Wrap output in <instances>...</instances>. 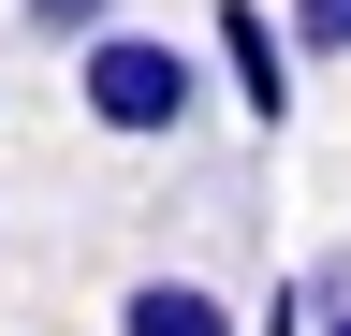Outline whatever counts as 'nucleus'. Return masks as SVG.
Listing matches in <instances>:
<instances>
[{
    "mask_svg": "<svg viewBox=\"0 0 351 336\" xmlns=\"http://www.w3.org/2000/svg\"><path fill=\"white\" fill-rule=\"evenodd\" d=\"M15 15H29V29H73V44H103V29H117L103 0H15Z\"/></svg>",
    "mask_w": 351,
    "mask_h": 336,
    "instance_id": "obj_5",
    "label": "nucleus"
},
{
    "mask_svg": "<svg viewBox=\"0 0 351 336\" xmlns=\"http://www.w3.org/2000/svg\"><path fill=\"white\" fill-rule=\"evenodd\" d=\"M117 336H263V322H234L205 278H147V292L117 307Z\"/></svg>",
    "mask_w": 351,
    "mask_h": 336,
    "instance_id": "obj_3",
    "label": "nucleus"
},
{
    "mask_svg": "<svg viewBox=\"0 0 351 336\" xmlns=\"http://www.w3.org/2000/svg\"><path fill=\"white\" fill-rule=\"evenodd\" d=\"M322 336H351V307H337V322H322Z\"/></svg>",
    "mask_w": 351,
    "mask_h": 336,
    "instance_id": "obj_7",
    "label": "nucleus"
},
{
    "mask_svg": "<svg viewBox=\"0 0 351 336\" xmlns=\"http://www.w3.org/2000/svg\"><path fill=\"white\" fill-rule=\"evenodd\" d=\"M205 44H219V73H234V103L278 132V117H293V59H307V44H293V15H278V0H219Z\"/></svg>",
    "mask_w": 351,
    "mask_h": 336,
    "instance_id": "obj_2",
    "label": "nucleus"
},
{
    "mask_svg": "<svg viewBox=\"0 0 351 336\" xmlns=\"http://www.w3.org/2000/svg\"><path fill=\"white\" fill-rule=\"evenodd\" d=\"M263 336H307V307H293V292H278V307H263Z\"/></svg>",
    "mask_w": 351,
    "mask_h": 336,
    "instance_id": "obj_6",
    "label": "nucleus"
},
{
    "mask_svg": "<svg viewBox=\"0 0 351 336\" xmlns=\"http://www.w3.org/2000/svg\"><path fill=\"white\" fill-rule=\"evenodd\" d=\"M278 15H293V44H307V59H351V0H278Z\"/></svg>",
    "mask_w": 351,
    "mask_h": 336,
    "instance_id": "obj_4",
    "label": "nucleus"
},
{
    "mask_svg": "<svg viewBox=\"0 0 351 336\" xmlns=\"http://www.w3.org/2000/svg\"><path fill=\"white\" fill-rule=\"evenodd\" d=\"M73 103L103 117V132H132V146H161L176 117L205 103V59L176 44V29H103V44L73 59Z\"/></svg>",
    "mask_w": 351,
    "mask_h": 336,
    "instance_id": "obj_1",
    "label": "nucleus"
}]
</instances>
